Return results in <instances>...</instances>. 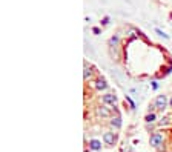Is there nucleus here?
I'll use <instances>...</instances> for the list:
<instances>
[{"mask_svg": "<svg viewBox=\"0 0 172 152\" xmlns=\"http://www.w3.org/2000/svg\"><path fill=\"white\" fill-rule=\"evenodd\" d=\"M151 146L152 148H160V144L163 143V134L160 132H154L152 135H151Z\"/></svg>", "mask_w": 172, "mask_h": 152, "instance_id": "1", "label": "nucleus"}, {"mask_svg": "<svg viewBox=\"0 0 172 152\" xmlns=\"http://www.w3.org/2000/svg\"><path fill=\"white\" fill-rule=\"evenodd\" d=\"M154 105H155L157 109H160V111L166 109V106H168V98H166V95H157Z\"/></svg>", "mask_w": 172, "mask_h": 152, "instance_id": "2", "label": "nucleus"}, {"mask_svg": "<svg viewBox=\"0 0 172 152\" xmlns=\"http://www.w3.org/2000/svg\"><path fill=\"white\" fill-rule=\"evenodd\" d=\"M103 141L106 144H109V146H112V144L117 143V135L114 132H105L103 134Z\"/></svg>", "mask_w": 172, "mask_h": 152, "instance_id": "3", "label": "nucleus"}, {"mask_svg": "<svg viewBox=\"0 0 172 152\" xmlns=\"http://www.w3.org/2000/svg\"><path fill=\"white\" fill-rule=\"evenodd\" d=\"M101 100H103V103H105V105H114V103L117 101V97H115L114 94H105Z\"/></svg>", "mask_w": 172, "mask_h": 152, "instance_id": "4", "label": "nucleus"}, {"mask_svg": "<svg viewBox=\"0 0 172 152\" xmlns=\"http://www.w3.org/2000/svg\"><path fill=\"white\" fill-rule=\"evenodd\" d=\"M111 126L115 128V129H120L121 128V117L120 115H115L111 118Z\"/></svg>", "mask_w": 172, "mask_h": 152, "instance_id": "5", "label": "nucleus"}, {"mask_svg": "<svg viewBox=\"0 0 172 152\" xmlns=\"http://www.w3.org/2000/svg\"><path fill=\"white\" fill-rule=\"evenodd\" d=\"M97 115L98 117H109L111 115V111H109L106 106H100V108H97Z\"/></svg>", "mask_w": 172, "mask_h": 152, "instance_id": "6", "label": "nucleus"}, {"mask_svg": "<svg viewBox=\"0 0 172 152\" xmlns=\"http://www.w3.org/2000/svg\"><path fill=\"white\" fill-rule=\"evenodd\" d=\"M89 149H92V151H100L101 149V141H98V140H91L89 141Z\"/></svg>", "mask_w": 172, "mask_h": 152, "instance_id": "7", "label": "nucleus"}, {"mask_svg": "<svg viewBox=\"0 0 172 152\" xmlns=\"http://www.w3.org/2000/svg\"><path fill=\"white\" fill-rule=\"evenodd\" d=\"M95 88H97L98 91H101V89H106V88H108L106 80H105V78H98L97 81H95Z\"/></svg>", "mask_w": 172, "mask_h": 152, "instance_id": "8", "label": "nucleus"}, {"mask_svg": "<svg viewBox=\"0 0 172 152\" xmlns=\"http://www.w3.org/2000/svg\"><path fill=\"white\" fill-rule=\"evenodd\" d=\"M118 41H120L118 36H114V37H111V40H109V45H111V46H117V45H118Z\"/></svg>", "mask_w": 172, "mask_h": 152, "instance_id": "9", "label": "nucleus"}, {"mask_svg": "<svg viewBox=\"0 0 172 152\" xmlns=\"http://www.w3.org/2000/svg\"><path fill=\"white\" fill-rule=\"evenodd\" d=\"M89 77H91V68H88V65L85 63V74H83V78L88 80Z\"/></svg>", "mask_w": 172, "mask_h": 152, "instance_id": "10", "label": "nucleus"}, {"mask_svg": "<svg viewBox=\"0 0 172 152\" xmlns=\"http://www.w3.org/2000/svg\"><path fill=\"white\" fill-rule=\"evenodd\" d=\"M144 120H146L148 123H152V121L155 120V114H154V112H151V114H148V115H146V118H144Z\"/></svg>", "mask_w": 172, "mask_h": 152, "instance_id": "11", "label": "nucleus"}, {"mask_svg": "<svg viewBox=\"0 0 172 152\" xmlns=\"http://www.w3.org/2000/svg\"><path fill=\"white\" fill-rule=\"evenodd\" d=\"M155 32L158 34V36H161V37H164V39H169V36H168V34H166V32H163V31L160 29V28H155Z\"/></svg>", "mask_w": 172, "mask_h": 152, "instance_id": "12", "label": "nucleus"}, {"mask_svg": "<svg viewBox=\"0 0 172 152\" xmlns=\"http://www.w3.org/2000/svg\"><path fill=\"white\" fill-rule=\"evenodd\" d=\"M108 22H109V17H105L101 20V25H108Z\"/></svg>", "mask_w": 172, "mask_h": 152, "instance_id": "13", "label": "nucleus"}, {"mask_svg": "<svg viewBox=\"0 0 172 152\" xmlns=\"http://www.w3.org/2000/svg\"><path fill=\"white\" fill-rule=\"evenodd\" d=\"M92 32L94 34H100V29H98V28H92Z\"/></svg>", "mask_w": 172, "mask_h": 152, "instance_id": "14", "label": "nucleus"}, {"mask_svg": "<svg viewBox=\"0 0 172 152\" xmlns=\"http://www.w3.org/2000/svg\"><path fill=\"white\" fill-rule=\"evenodd\" d=\"M152 88H154V89L158 88V83H157V81H152Z\"/></svg>", "mask_w": 172, "mask_h": 152, "instance_id": "15", "label": "nucleus"}, {"mask_svg": "<svg viewBox=\"0 0 172 152\" xmlns=\"http://www.w3.org/2000/svg\"><path fill=\"white\" fill-rule=\"evenodd\" d=\"M169 105H171V108H172V98L169 100Z\"/></svg>", "mask_w": 172, "mask_h": 152, "instance_id": "16", "label": "nucleus"}, {"mask_svg": "<svg viewBox=\"0 0 172 152\" xmlns=\"http://www.w3.org/2000/svg\"><path fill=\"white\" fill-rule=\"evenodd\" d=\"M171 17H172V16H171Z\"/></svg>", "mask_w": 172, "mask_h": 152, "instance_id": "17", "label": "nucleus"}]
</instances>
